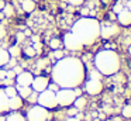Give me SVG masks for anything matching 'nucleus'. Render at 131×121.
Returning a JSON list of instances; mask_svg holds the SVG:
<instances>
[{"instance_id":"obj_22","label":"nucleus","mask_w":131,"mask_h":121,"mask_svg":"<svg viewBox=\"0 0 131 121\" xmlns=\"http://www.w3.org/2000/svg\"><path fill=\"white\" fill-rule=\"evenodd\" d=\"M61 45H62V41H61L59 38H52L51 42H49V47H51L54 51H55V49H59Z\"/></svg>"},{"instance_id":"obj_12","label":"nucleus","mask_w":131,"mask_h":121,"mask_svg":"<svg viewBox=\"0 0 131 121\" xmlns=\"http://www.w3.org/2000/svg\"><path fill=\"white\" fill-rule=\"evenodd\" d=\"M118 23L121 25H131V11H128L127 8H123L118 13Z\"/></svg>"},{"instance_id":"obj_11","label":"nucleus","mask_w":131,"mask_h":121,"mask_svg":"<svg viewBox=\"0 0 131 121\" xmlns=\"http://www.w3.org/2000/svg\"><path fill=\"white\" fill-rule=\"evenodd\" d=\"M32 79H34L32 73H30V72H20L17 75V78H16V80H17L18 86H31Z\"/></svg>"},{"instance_id":"obj_37","label":"nucleus","mask_w":131,"mask_h":121,"mask_svg":"<svg viewBox=\"0 0 131 121\" xmlns=\"http://www.w3.org/2000/svg\"><path fill=\"white\" fill-rule=\"evenodd\" d=\"M24 35H26V37H30V35H31V31L26 28V30H24Z\"/></svg>"},{"instance_id":"obj_27","label":"nucleus","mask_w":131,"mask_h":121,"mask_svg":"<svg viewBox=\"0 0 131 121\" xmlns=\"http://www.w3.org/2000/svg\"><path fill=\"white\" fill-rule=\"evenodd\" d=\"M54 55H55V58H57V59H62L63 58V52L61 49H55Z\"/></svg>"},{"instance_id":"obj_39","label":"nucleus","mask_w":131,"mask_h":121,"mask_svg":"<svg viewBox=\"0 0 131 121\" xmlns=\"http://www.w3.org/2000/svg\"><path fill=\"white\" fill-rule=\"evenodd\" d=\"M4 18V14L3 13H0V20H3Z\"/></svg>"},{"instance_id":"obj_4","label":"nucleus","mask_w":131,"mask_h":121,"mask_svg":"<svg viewBox=\"0 0 131 121\" xmlns=\"http://www.w3.org/2000/svg\"><path fill=\"white\" fill-rule=\"evenodd\" d=\"M57 101H58V106L61 107H69L73 104L75 98L78 97L76 96V92L73 89H59L57 93Z\"/></svg>"},{"instance_id":"obj_16","label":"nucleus","mask_w":131,"mask_h":121,"mask_svg":"<svg viewBox=\"0 0 131 121\" xmlns=\"http://www.w3.org/2000/svg\"><path fill=\"white\" fill-rule=\"evenodd\" d=\"M10 53L7 49H4V48H0V68L6 66L7 63L10 62Z\"/></svg>"},{"instance_id":"obj_34","label":"nucleus","mask_w":131,"mask_h":121,"mask_svg":"<svg viewBox=\"0 0 131 121\" xmlns=\"http://www.w3.org/2000/svg\"><path fill=\"white\" fill-rule=\"evenodd\" d=\"M125 7H127L128 11H131V0H127V3H125Z\"/></svg>"},{"instance_id":"obj_40","label":"nucleus","mask_w":131,"mask_h":121,"mask_svg":"<svg viewBox=\"0 0 131 121\" xmlns=\"http://www.w3.org/2000/svg\"><path fill=\"white\" fill-rule=\"evenodd\" d=\"M128 52L131 53V45H130V47H128Z\"/></svg>"},{"instance_id":"obj_18","label":"nucleus","mask_w":131,"mask_h":121,"mask_svg":"<svg viewBox=\"0 0 131 121\" xmlns=\"http://www.w3.org/2000/svg\"><path fill=\"white\" fill-rule=\"evenodd\" d=\"M6 121H27V118L24 117L23 114H20V113H12L10 115H7Z\"/></svg>"},{"instance_id":"obj_35","label":"nucleus","mask_w":131,"mask_h":121,"mask_svg":"<svg viewBox=\"0 0 131 121\" xmlns=\"http://www.w3.org/2000/svg\"><path fill=\"white\" fill-rule=\"evenodd\" d=\"M66 121H80V118L79 117H69Z\"/></svg>"},{"instance_id":"obj_36","label":"nucleus","mask_w":131,"mask_h":121,"mask_svg":"<svg viewBox=\"0 0 131 121\" xmlns=\"http://www.w3.org/2000/svg\"><path fill=\"white\" fill-rule=\"evenodd\" d=\"M6 6V3H4V0H0V11L3 10V7Z\"/></svg>"},{"instance_id":"obj_28","label":"nucleus","mask_w":131,"mask_h":121,"mask_svg":"<svg viewBox=\"0 0 131 121\" xmlns=\"http://www.w3.org/2000/svg\"><path fill=\"white\" fill-rule=\"evenodd\" d=\"M68 2L71 3L72 6H82L85 0H68Z\"/></svg>"},{"instance_id":"obj_13","label":"nucleus","mask_w":131,"mask_h":121,"mask_svg":"<svg viewBox=\"0 0 131 121\" xmlns=\"http://www.w3.org/2000/svg\"><path fill=\"white\" fill-rule=\"evenodd\" d=\"M21 106H23V98L18 94L13 96V97H9V110L17 111L18 108H21Z\"/></svg>"},{"instance_id":"obj_14","label":"nucleus","mask_w":131,"mask_h":121,"mask_svg":"<svg viewBox=\"0 0 131 121\" xmlns=\"http://www.w3.org/2000/svg\"><path fill=\"white\" fill-rule=\"evenodd\" d=\"M9 110V97L6 96L4 90H0V113Z\"/></svg>"},{"instance_id":"obj_7","label":"nucleus","mask_w":131,"mask_h":121,"mask_svg":"<svg viewBox=\"0 0 131 121\" xmlns=\"http://www.w3.org/2000/svg\"><path fill=\"white\" fill-rule=\"evenodd\" d=\"M63 45L71 51H79L83 48V44L79 41V38L73 32H68L63 37Z\"/></svg>"},{"instance_id":"obj_26","label":"nucleus","mask_w":131,"mask_h":121,"mask_svg":"<svg viewBox=\"0 0 131 121\" xmlns=\"http://www.w3.org/2000/svg\"><path fill=\"white\" fill-rule=\"evenodd\" d=\"M48 89H49V90H52V92H55V93H57L58 90H59V86H58L57 83H51V84H48Z\"/></svg>"},{"instance_id":"obj_5","label":"nucleus","mask_w":131,"mask_h":121,"mask_svg":"<svg viewBox=\"0 0 131 121\" xmlns=\"http://www.w3.org/2000/svg\"><path fill=\"white\" fill-rule=\"evenodd\" d=\"M37 101L40 106L45 107L47 110H51V108H55L58 106V101H57V94L55 92L49 89H45L44 92L40 93V96L37 97Z\"/></svg>"},{"instance_id":"obj_8","label":"nucleus","mask_w":131,"mask_h":121,"mask_svg":"<svg viewBox=\"0 0 131 121\" xmlns=\"http://www.w3.org/2000/svg\"><path fill=\"white\" fill-rule=\"evenodd\" d=\"M85 89H86V92H88L89 94H92V96L99 94V93L103 90L102 80H100V79H96V78H90L85 83Z\"/></svg>"},{"instance_id":"obj_33","label":"nucleus","mask_w":131,"mask_h":121,"mask_svg":"<svg viewBox=\"0 0 131 121\" xmlns=\"http://www.w3.org/2000/svg\"><path fill=\"white\" fill-rule=\"evenodd\" d=\"M24 38H26V35H24V32H18V34H17V39H18V42H21Z\"/></svg>"},{"instance_id":"obj_15","label":"nucleus","mask_w":131,"mask_h":121,"mask_svg":"<svg viewBox=\"0 0 131 121\" xmlns=\"http://www.w3.org/2000/svg\"><path fill=\"white\" fill-rule=\"evenodd\" d=\"M17 94L20 96L21 98H28V96L32 93V89H31V86H18L17 84Z\"/></svg>"},{"instance_id":"obj_20","label":"nucleus","mask_w":131,"mask_h":121,"mask_svg":"<svg viewBox=\"0 0 131 121\" xmlns=\"http://www.w3.org/2000/svg\"><path fill=\"white\" fill-rule=\"evenodd\" d=\"M3 14H4V17H12L13 14H14V7H13L12 4H6L3 7Z\"/></svg>"},{"instance_id":"obj_29","label":"nucleus","mask_w":131,"mask_h":121,"mask_svg":"<svg viewBox=\"0 0 131 121\" xmlns=\"http://www.w3.org/2000/svg\"><path fill=\"white\" fill-rule=\"evenodd\" d=\"M121 10H123V4H121V3H116V6H114V11L118 14Z\"/></svg>"},{"instance_id":"obj_10","label":"nucleus","mask_w":131,"mask_h":121,"mask_svg":"<svg viewBox=\"0 0 131 121\" xmlns=\"http://www.w3.org/2000/svg\"><path fill=\"white\" fill-rule=\"evenodd\" d=\"M118 31V28L114 24H103L100 25V37H103L104 39H108L111 37H114Z\"/></svg>"},{"instance_id":"obj_25","label":"nucleus","mask_w":131,"mask_h":121,"mask_svg":"<svg viewBox=\"0 0 131 121\" xmlns=\"http://www.w3.org/2000/svg\"><path fill=\"white\" fill-rule=\"evenodd\" d=\"M123 117L125 118H131V106H124V108H123Z\"/></svg>"},{"instance_id":"obj_1","label":"nucleus","mask_w":131,"mask_h":121,"mask_svg":"<svg viewBox=\"0 0 131 121\" xmlns=\"http://www.w3.org/2000/svg\"><path fill=\"white\" fill-rule=\"evenodd\" d=\"M52 78L59 87L73 89L85 80V66L78 58H62L55 63Z\"/></svg>"},{"instance_id":"obj_17","label":"nucleus","mask_w":131,"mask_h":121,"mask_svg":"<svg viewBox=\"0 0 131 121\" xmlns=\"http://www.w3.org/2000/svg\"><path fill=\"white\" fill-rule=\"evenodd\" d=\"M21 8L26 13H32L35 8V2L34 0H21Z\"/></svg>"},{"instance_id":"obj_9","label":"nucleus","mask_w":131,"mask_h":121,"mask_svg":"<svg viewBox=\"0 0 131 121\" xmlns=\"http://www.w3.org/2000/svg\"><path fill=\"white\" fill-rule=\"evenodd\" d=\"M48 84H49L48 78H45V76H37V78L32 79L31 89L34 90V92H37V93H41L45 89H48Z\"/></svg>"},{"instance_id":"obj_3","label":"nucleus","mask_w":131,"mask_h":121,"mask_svg":"<svg viewBox=\"0 0 131 121\" xmlns=\"http://www.w3.org/2000/svg\"><path fill=\"white\" fill-rule=\"evenodd\" d=\"M96 68L102 75L111 76L118 72L120 69V56L116 53V51L111 49H103L94 58Z\"/></svg>"},{"instance_id":"obj_2","label":"nucleus","mask_w":131,"mask_h":121,"mask_svg":"<svg viewBox=\"0 0 131 121\" xmlns=\"http://www.w3.org/2000/svg\"><path fill=\"white\" fill-rule=\"evenodd\" d=\"M72 32L79 38V41L83 45L93 44L100 37V24L97 20L85 17L75 23V25L72 27Z\"/></svg>"},{"instance_id":"obj_32","label":"nucleus","mask_w":131,"mask_h":121,"mask_svg":"<svg viewBox=\"0 0 131 121\" xmlns=\"http://www.w3.org/2000/svg\"><path fill=\"white\" fill-rule=\"evenodd\" d=\"M6 76H7V70H2L0 69V80H2V79H6Z\"/></svg>"},{"instance_id":"obj_21","label":"nucleus","mask_w":131,"mask_h":121,"mask_svg":"<svg viewBox=\"0 0 131 121\" xmlns=\"http://www.w3.org/2000/svg\"><path fill=\"white\" fill-rule=\"evenodd\" d=\"M7 51H9L10 56H14V58H17V56L20 55V52H21V49H20L18 45H13V47H10Z\"/></svg>"},{"instance_id":"obj_24","label":"nucleus","mask_w":131,"mask_h":121,"mask_svg":"<svg viewBox=\"0 0 131 121\" xmlns=\"http://www.w3.org/2000/svg\"><path fill=\"white\" fill-rule=\"evenodd\" d=\"M24 52H26V56H28V58H32V56L37 55V51L32 47H27L26 49H24Z\"/></svg>"},{"instance_id":"obj_30","label":"nucleus","mask_w":131,"mask_h":121,"mask_svg":"<svg viewBox=\"0 0 131 121\" xmlns=\"http://www.w3.org/2000/svg\"><path fill=\"white\" fill-rule=\"evenodd\" d=\"M4 35H6V30H4L3 25H0V39H3Z\"/></svg>"},{"instance_id":"obj_19","label":"nucleus","mask_w":131,"mask_h":121,"mask_svg":"<svg viewBox=\"0 0 131 121\" xmlns=\"http://www.w3.org/2000/svg\"><path fill=\"white\" fill-rule=\"evenodd\" d=\"M86 103H88V101H86L85 97H76V98H75V101H73V106L76 107L78 110H82V108H85V107H86Z\"/></svg>"},{"instance_id":"obj_6","label":"nucleus","mask_w":131,"mask_h":121,"mask_svg":"<svg viewBox=\"0 0 131 121\" xmlns=\"http://www.w3.org/2000/svg\"><path fill=\"white\" fill-rule=\"evenodd\" d=\"M49 113L42 106H32L27 113V121H48Z\"/></svg>"},{"instance_id":"obj_23","label":"nucleus","mask_w":131,"mask_h":121,"mask_svg":"<svg viewBox=\"0 0 131 121\" xmlns=\"http://www.w3.org/2000/svg\"><path fill=\"white\" fill-rule=\"evenodd\" d=\"M4 93H6L7 97H13V96L17 94V89H16L14 86H7L6 89H4Z\"/></svg>"},{"instance_id":"obj_38","label":"nucleus","mask_w":131,"mask_h":121,"mask_svg":"<svg viewBox=\"0 0 131 121\" xmlns=\"http://www.w3.org/2000/svg\"><path fill=\"white\" fill-rule=\"evenodd\" d=\"M88 13H89L88 8H83V10H82V14H83V16H88Z\"/></svg>"},{"instance_id":"obj_31","label":"nucleus","mask_w":131,"mask_h":121,"mask_svg":"<svg viewBox=\"0 0 131 121\" xmlns=\"http://www.w3.org/2000/svg\"><path fill=\"white\" fill-rule=\"evenodd\" d=\"M78 111H79V110H78L76 107H75V108H71V110H69V111H68V114L71 115V117H73L75 114H78Z\"/></svg>"}]
</instances>
